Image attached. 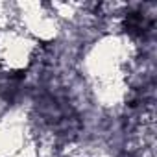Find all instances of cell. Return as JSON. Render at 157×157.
Returning a JSON list of instances; mask_svg holds the SVG:
<instances>
[{"label": "cell", "instance_id": "obj_1", "mask_svg": "<svg viewBox=\"0 0 157 157\" xmlns=\"http://www.w3.org/2000/svg\"><path fill=\"white\" fill-rule=\"evenodd\" d=\"M126 30H128V33H131L135 37H140L150 30V22L140 13H129L126 17Z\"/></svg>", "mask_w": 157, "mask_h": 157}]
</instances>
